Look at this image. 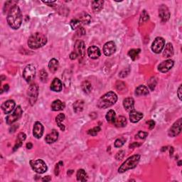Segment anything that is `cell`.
Returning a JSON list of instances; mask_svg holds the SVG:
<instances>
[{"mask_svg": "<svg viewBox=\"0 0 182 182\" xmlns=\"http://www.w3.org/2000/svg\"><path fill=\"white\" fill-rule=\"evenodd\" d=\"M7 23L13 29H19L22 23V14L19 6L14 4L12 6L7 15Z\"/></svg>", "mask_w": 182, "mask_h": 182, "instance_id": "1", "label": "cell"}, {"mask_svg": "<svg viewBox=\"0 0 182 182\" xmlns=\"http://www.w3.org/2000/svg\"><path fill=\"white\" fill-rule=\"evenodd\" d=\"M117 100V95L113 91H110L99 99L98 103H97V106L100 109H106L115 105Z\"/></svg>", "mask_w": 182, "mask_h": 182, "instance_id": "2", "label": "cell"}, {"mask_svg": "<svg viewBox=\"0 0 182 182\" xmlns=\"http://www.w3.org/2000/svg\"><path fill=\"white\" fill-rule=\"evenodd\" d=\"M47 43V38L41 33H35L31 35L28 40V46L31 49H38L43 47Z\"/></svg>", "mask_w": 182, "mask_h": 182, "instance_id": "3", "label": "cell"}, {"mask_svg": "<svg viewBox=\"0 0 182 182\" xmlns=\"http://www.w3.org/2000/svg\"><path fill=\"white\" fill-rule=\"evenodd\" d=\"M91 21V16L86 12H81L72 19L70 25L73 30H76L78 28L81 27L82 25H87Z\"/></svg>", "mask_w": 182, "mask_h": 182, "instance_id": "4", "label": "cell"}, {"mask_svg": "<svg viewBox=\"0 0 182 182\" xmlns=\"http://www.w3.org/2000/svg\"><path fill=\"white\" fill-rule=\"evenodd\" d=\"M140 154H135L133 155V156L129 157V158L127 160H125V162L120 166V168L118 169V172L122 174L124 173V172L130 170V169L135 168V167L137 166L138 163L140 162Z\"/></svg>", "mask_w": 182, "mask_h": 182, "instance_id": "5", "label": "cell"}, {"mask_svg": "<svg viewBox=\"0 0 182 182\" xmlns=\"http://www.w3.org/2000/svg\"><path fill=\"white\" fill-rule=\"evenodd\" d=\"M29 164L33 170L36 172V173L41 174L47 171V165L42 159L31 160L29 162Z\"/></svg>", "mask_w": 182, "mask_h": 182, "instance_id": "6", "label": "cell"}, {"mask_svg": "<svg viewBox=\"0 0 182 182\" xmlns=\"http://www.w3.org/2000/svg\"><path fill=\"white\" fill-rule=\"evenodd\" d=\"M27 95L29 101L31 105H33L37 100L38 95V86L36 83L31 84L28 88Z\"/></svg>", "mask_w": 182, "mask_h": 182, "instance_id": "7", "label": "cell"}, {"mask_svg": "<svg viewBox=\"0 0 182 182\" xmlns=\"http://www.w3.org/2000/svg\"><path fill=\"white\" fill-rule=\"evenodd\" d=\"M22 113H23V110L22 109H21V106L19 105L16 107L13 113L10 114V115H9L7 117L6 122L7 125H12V124L19 120L21 117V115H22Z\"/></svg>", "mask_w": 182, "mask_h": 182, "instance_id": "8", "label": "cell"}, {"mask_svg": "<svg viewBox=\"0 0 182 182\" xmlns=\"http://www.w3.org/2000/svg\"><path fill=\"white\" fill-rule=\"evenodd\" d=\"M36 76V68L33 65H26L23 71V77L27 82H31L35 78Z\"/></svg>", "mask_w": 182, "mask_h": 182, "instance_id": "9", "label": "cell"}, {"mask_svg": "<svg viewBox=\"0 0 182 182\" xmlns=\"http://www.w3.org/2000/svg\"><path fill=\"white\" fill-rule=\"evenodd\" d=\"M165 40L162 37H157L152 44V50L155 53H160L164 49Z\"/></svg>", "mask_w": 182, "mask_h": 182, "instance_id": "10", "label": "cell"}, {"mask_svg": "<svg viewBox=\"0 0 182 182\" xmlns=\"http://www.w3.org/2000/svg\"><path fill=\"white\" fill-rule=\"evenodd\" d=\"M181 125H182L181 118H180L176 122H174L173 124V125L170 127V129L169 130L168 135L169 137H174L180 134L181 132Z\"/></svg>", "mask_w": 182, "mask_h": 182, "instance_id": "11", "label": "cell"}, {"mask_svg": "<svg viewBox=\"0 0 182 182\" xmlns=\"http://www.w3.org/2000/svg\"><path fill=\"white\" fill-rule=\"evenodd\" d=\"M74 51L77 53L78 56L83 58L86 54V45L82 40H77L74 46Z\"/></svg>", "mask_w": 182, "mask_h": 182, "instance_id": "12", "label": "cell"}, {"mask_svg": "<svg viewBox=\"0 0 182 182\" xmlns=\"http://www.w3.org/2000/svg\"><path fill=\"white\" fill-rule=\"evenodd\" d=\"M117 47L114 41H108L103 47V53L106 56H110L116 52Z\"/></svg>", "mask_w": 182, "mask_h": 182, "instance_id": "13", "label": "cell"}, {"mask_svg": "<svg viewBox=\"0 0 182 182\" xmlns=\"http://www.w3.org/2000/svg\"><path fill=\"white\" fill-rule=\"evenodd\" d=\"M159 16L161 19L162 22H166L170 17V12L166 5L162 4L159 8Z\"/></svg>", "mask_w": 182, "mask_h": 182, "instance_id": "14", "label": "cell"}, {"mask_svg": "<svg viewBox=\"0 0 182 182\" xmlns=\"http://www.w3.org/2000/svg\"><path fill=\"white\" fill-rule=\"evenodd\" d=\"M174 64V62L173 60L168 59L166 60H164V61L162 62L161 64L159 65L158 66V70L162 73H166L173 68Z\"/></svg>", "mask_w": 182, "mask_h": 182, "instance_id": "15", "label": "cell"}, {"mask_svg": "<svg viewBox=\"0 0 182 182\" xmlns=\"http://www.w3.org/2000/svg\"><path fill=\"white\" fill-rule=\"evenodd\" d=\"M43 126L40 122H36L33 125V135L36 139H40L43 134Z\"/></svg>", "mask_w": 182, "mask_h": 182, "instance_id": "16", "label": "cell"}, {"mask_svg": "<svg viewBox=\"0 0 182 182\" xmlns=\"http://www.w3.org/2000/svg\"><path fill=\"white\" fill-rule=\"evenodd\" d=\"M16 106V103L13 100H9L2 105V110L5 114H9L11 112L14 110Z\"/></svg>", "mask_w": 182, "mask_h": 182, "instance_id": "17", "label": "cell"}, {"mask_svg": "<svg viewBox=\"0 0 182 182\" xmlns=\"http://www.w3.org/2000/svg\"><path fill=\"white\" fill-rule=\"evenodd\" d=\"M88 55L92 59H98L101 55L100 48L95 47V46H91L88 49Z\"/></svg>", "mask_w": 182, "mask_h": 182, "instance_id": "18", "label": "cell"}, {"mask_svg": "<svg viewBox=\"0 0 182 182\" xmlns=\"http://www.w3.org/2000/svg\"><path fill=\"white\" fill-rule=\"evenodd\" d=\"M58 138H59V132L57 130H52L51 132L46 136L45 141L47 144H52L55 142L57 141Z\"/></svg>", "mask_w": 182, "mask_h": 182, "instance_id": "19", "label": "cell"}, {"mask_svg": "<svg viewBox=\"0 0 182 182\" xmlns=\"http://www.w3.org/2000/svg\"><path fill=\"white\" fill-rule=\"evenodd\" d=\"M130 120L132 123H137L143 118V114L135 110L130 112Z\"/></svg>", "mask_w": 182, "mask_h": 182, "instance_id": "20", "label": "cell"}, {"mask_svg": "<svg viewBox=\"0 0 182 182\" xmlns=\"http://www.w3.org/2000/svg\"><path fill=\"white\" fill-rule=\"evenodd\" d=\"M123 106L126 111L130 112L134 110V106H135V100L134 99L131 97L129 98H125V100H123Z\"/></svg>", "mask_w": 182, "mask_h": 182, "instance_id": "21", "label": "cell"}, {"mask_svg": "<svg viewBox=\"0 0 182 182\" xmlns=\"http://www.w3.org/2000/svg\"><path fill=\"white\" fill-rule=\"evenodd\" d=\"M50 88L51 91L54 92H60L62 91L63 88V85L61 81H60L59 78H54L53 80V81L51 84Z\"/></svg>", "mask_w": 182, "mask_h": 182, "instance_id": "22", "label": "cell"}, {"mask_svg": "<svg viewBox=\"0 0 182 182\" xmlns=\"http://www.w3.org/2000/svg\"><path fill=\"white\" fill-rule=\"evenodd\" d=\"M26 135H25V133L24 132L19 133V134L18 135L17 138H16L15 144H14V147L13 149L14 152L16 151V149H18L20 147H21V145H22L23 144V142L26 140Z\"/></svg>", "mask_w": 182, "mask_h": 182, "instance_id": "23", "label": "cell"}, {"mask_svg": "<svg viewBox=\"0 0 182 182\" xmlns=\"http://www.w3.org/2000/svg\"><path fill=\"white\" fill-rule=\"evenodd\" d=\"M174 55V47L173 45L171 43H168L165 46L164 52H163V56L164 58H170Z\"/></svg>", "mask_w": 182, "mask_h": 182, "instance_id": "24", "label": "cell"}, {"mask_svg": "<svg viewBox=\"0 0 182 182\" xmlns=\"http://www.w3.org/2000/svg\"><path fill=\"white\" fill-rule=\"evenodd\" d=\"M149 93V89L147 86H144V85H141V86H138L135 90V94L137 96H141V95H147Z\"/></svg>", "mask_w": 182, "mask_h": 182, "instance_id": "25", "label": "cell"}, {"mask_svg": "<svg viewBox=\"0 0 182 182\" xmlns=\"http://www.w3.org/2000/svg\"><path fill=\"white\" fill-rule=\"evenodd\" d=\"M65 103L60 100H55L51 104V110L53 111L63 110L65 108Z\"/></svg>", "mask_w": 182, "mask_h": 182, "instance_id": "26", "label": "cell"}, {"mask_svg": "<svg viewBox=\"0 0 182 182\" xmlns=\"http://www.w3.org/2000/svg\"><path fill=\"white\" fill-rule=\"evenodd\" d=\"M113 124L117 127H124L127 125V119L124 116H119L115 119Z\"/></svg>", "mask_w": 182, "mask_h": 182, "instance_id": "27", "label": "cell"}, {"mask_svg": "<svg viewBox=\"0 0 182 182\" xmlns=\"http://www.w3.org/2000/svg\"><path fill=\"white\" fill-rule=\"evenodd\" d=\"M76 178H77V180L78 181H86L87 180H88V176L86 171H85L84 169H78L77 171Z\"/></svg>", "mask_w": 182, "mask_h": 182, "instance_id": "28", "label": "cell"}, {"mask_svg": "<svg viewBox=\"0 0 182 182\" xmlns=\"http://www.w3.org/2000/svg\"><path fill=\"white\" fill-rule=\"evenodd\" d=\"M59 61L55 59H52L48 63V69H49L51 73L56 72L58 69H59Z\"/></svg>", "mask_w": 182, "mask_h": 182, "instance_id": "29", "label": "cell"}, {"mask_svg": "<svg viewBox=\"0 0 182 182\" xmlns=\"http://www.w3.org/2000/svg\"><path fill=\"white\" fill-rule=\"evenodd\" d=\"M104 1H93L92 2V8L95 12L100 11L103 8Z\"/></svg>", "mask_w": 182, "mask_h": 182, "instance_id": "30", "label": "cell"}, {"mask_svg": "<svg viewBox=\"0 0 182 182\" xmlns=\"http://www.w3.org/2000/svg\"><path fill=\"white\" fill-rule=\"evenodd\" d=\"M73 110L75 113H81L82 110H83L84 108V101L83 100H77L73 104Z\"/></svg>", "mask_w": 182, "mask_h": 182, "instance_id": "31", "label": "cell"}, {"mask_svg": "<svg viewBox=\"0 0 182 182\" xmlns=\"http://www.w3.org/2000/svg\"><path fill=\"white\" fill-rule=\"evenodd\" d=\"M65 116L64 114L63 113H60L59 115H58L57 117L55 118V122H56L57 123V125L59 126L60 129L62 131H64L65 129V125H64L62 124V122L65 120Z\"/></svg>", "mask_w": 182, "mask_h": 182, "instance_id": "32", "label": "cell"}, {"mask_svg": "<svg viewBox=\"0 0 182 182\" xmlns=\"http://www.w3.org/2000/svg\"><path fill=\"white\" fill-rule=\"evenodd\" d=\"M81 88L85 93L89 94L92 91V85L88 81H85L82 82Z\"/></svg>", "mask_w": 182, "mask_h": 182, "instance_id": "33", "label": "cell"}, {"mask_svg": "<svg viewBox=\"0 0 182 182\" xmlns=\"http://www.w3.org/2000/svg\"><path fill=\"white\" fill-rule=\"evenodd\" d=\"M106 120L108 121L109 123H114L116 119V114L115 112L113 110H110L108 111V113H107L105 116Z\"/></svg>", "mask_w": 182, "mask_h": 182, "instance_id": "34", "label": "cell"}, {"mask_svg": "<svg viewBox=\"0 0 182 182\" xmlns=\"http://www.w3.org/2000/svg\"><path fill=\"white\" fill-rule=\"evenodd\" d=\"M141 51V50L140 48H133V49H131L128 52V55L131 58V59L132 60H135L137 57L139 55V53Z\"/></svg>", "mask_w": 182, "mask_h": 182, "instance_id": "35", "label": "cell"}, {"mask_svg": "<svg viewBox=\"0 0 182 182\" xmlns=\"http://www.w3.org/2000/svg\"><path fill=\"white\" fill-rule=\"evenodd\" d=\"M39 78L43 82H46L48 81V73L45 70H41L39 73Z\"/></svg>", "mask_w": 182, "mask_h": 182, "instance_id": "36", "label": "cell"}, {"mask_svg": "<svg viewBox=\"0 0 182 182\" xmlns=\"http://www.w3.org/2000/svg\"><path fill=\"white\" fill-rule=\"evenodd\" d=\"M101 130V128L100 126H97V127H93V129H91L88 131V134L92 136H96L98 133Z\"/></svg>", "mask_w": 182, "mask_h": 182, "instance_id": "37", "label": "cell"}, {"mask_svg": "<svg viewBox=\"0 0 182 182\" xmlns=\"http://www.w3.org/2000/svg\"><path fill=\"white\" fill-rule=\"evenodd\" d=\"M156 85H157V80L155 78L152 77L151 78L149 79V82H148V86H149V88H150L151 91H154L155 87H156Z\"/></svg>", "mask_w": 182, "mask_h": 182, "instance_id": "38", "label": "cell"}, {"mask_svg": "<svg viewBox=\"0 0 182 182\" xmlns=\"http://www.w3.org/2000/svg\"><path fill=\"white\" fill-rule=\"evenodd\" d=\"M149 14L147 13V11L144 10L142 11V13L141 14V17H140V24H142V22H144V21H147V20H149Z\"/></svg>", "mask_w": 182, "mask_h": 182, "instance_id": "39", "label": "cell"}, {"mask_svg": "<svg viewBox=\"0 0 182 182\" xmlns=\"http://www.w3.org/2000/svg\"><path fill=\"white\" fill-rule=\"evenodd\" d=\"M148 135V132H142V131H140L139 132L137 133V135L135 136V138L137 139H141V140H144L145 138L147 137Z\"/></svg>", "mask_w": 182, "mask_h": 182, "instance_id": "40", "label": "cell"}, {"mask_svg": "<svg viewBox=\"0 0 182 182\" xmlns=\"http://www.w3.org/2000/svg\"><path fill=\"white\" fill-rule=\"evenodd\" d=\"M125 140L123 139V138H120V139H118L115 140V147L119 148L123 146V144H125Z\"/></svg>", "mask_w": 182, "mask_h": 182, "instance_id": "41", "label": "cell"}, {"mask_svg": "<svg viewBox=\"0 0 182 182\" xmlns=\"http://www.w3.org/2000/svg\"><path fill=\"white\" fill-rule=\"evenodd\" d=\"M130 68H128V69H124V70H122V71L120 73V76L121 78H125L126 76H128V74L130 73Z\"/></svg>", "mask_w": 182, "mask_h": 182, "instance_id": "42", "label": "cell"}, {"mask_svg": "<svg viewBox=\"0 0 182 182\" xmlns=\"http://www.w3.org/2000/svg\"><path fill=\"white\" fill-rule=\"evenodd\" d=\"M124 156H125V152L123 150H120V152H118L115 155V159L117 160H121L123 159Z\"/></svg>", "mask_w": 182, "mask_h": 182, "instance_id": "43", "label": "cell"}, {"mask_svg": "<svg viewBox=\"0 0 182 182\" xmlns=\"http://www.w3.org/2000/svg\"><path fill=\"white\" fill-rule=\"evenodd\" d=\"M77 32L76 33L78 34V36H83L86 34V30H85V29L83 27H79L77 29Z\"/></svg>", "mask_w": 182, "mask_h": 182, "instance_id": "44", "label": "cell"}, {"mask_svg": "<svg viewBox=\"0 0 182 182\" xmlns=\"http://www.w3.org/2000/svg\"><path fill=\"white\" fill-rule=\"evenodd\" d=\"M147 124H148V125H149V130H152L153 128L154 127V126H155V122H154V120H149V121H147Z\"/></svg>", "mask_w": 182, "mask_h": 182, "instance_id": "45", "label": "cell"}, {"mask_svg": "<svg viewBox=\"0 0 182 182\" xmlns=\"http://www.w3.org/2000/svg\"><path fill=\"white\" fill-rule=\"evenodd\" d=\"M77 57H78V55L75 51H73L72 53H71V54H70V59H71V60L76 59Z\"/></svg>", "mask_w": 182, "mask_h": 182, "instance_id": "46", "label": "cell"}, {"mask_svg": "<svg viewBox=\"0 0 182 182\" xmlns=\"http://www.w3.org/2000/svg\"><path fill=\"white\" fill-rule=\"evenodd\" d=\"M181 89H182V86L181 85L178 89V91H177V95H178V98L180 100H181Z\"/></svg>", "mask_w": 182, "mask_h": 182, "instance_id": "47", "label": "cell"}, {"mask_svg": "<svg viewBox=\"0 0 182 182\" xmlns=\"http://www.w3.org/2000/svg\"><path fill=\"white\" fill-rule=\"evenodd\" d=\"M19 127L18 125H12L11 127L9 129V132H14L16 131V130L17 129V128Z\"/></svg>", "mask_w": 182, "mask_h": 182, "instance_id": "48", "label": "cell"}, {"mask_svg": "<svg viewBox=\"0 0 182 182\" xmlns=\"http://www.w3.org/2000/svg\"><path fill=\"white\" fill-rule=\"evenodd\" d=\"M9 85L8 84H5V85H4V86H3V88H2V90H1V94L3 93V91H9Z\"/></svg>", "mask_w": 182, "mask_h": 182, "instance_id": "49", "label": "cell"}, {"mask_svg": "<svg viewBox=\"0 0 182 182\" xmlns=\"http://www.w3.org/2000/svg\"><path fill=\"white\" fill-rule=\"evenodd\" d=\"M59 174V163L55 165V175L58 176Z\"/></svg>", "mask_w": 182, "mask_h": 182, "instance_id": "50", "label": "cell"}, {"mask_svg": "<svg viewBox=\"0 0 182 182\" xmlns=\"http://www.w3.org/2000/svg\"><path fill=\"white\" fill-rule=\"evenodd\" d=\"M141 144H142L141 143L133 142L132 144H131L130 145V148H133V147H140Z\"/></svg>", "mask_w": 182, "mask_h": 182, "instance_id": "51", "label": "cell"}, {"mask_svg": "<svg viewBox=\"0 0 182 182\" xmlns=\"http://www.w3.org/2000/svg\"><path fill=\"white\" fill-rule=\"evenodd\" d=\"M51 180V178L50 176H44L43 178L42 179V181H50Z\"/></svg>", "mask_w": 182, "mask_h": 182, "instance_id": "52", "label": "cell"}, {"mask_svg": "<svg viewBox=\"0 0 182 182\" xmlns=\"http://www.w3.org/2000/svg\"><path fill=\"white\" fill-rule=\"evenodd\" d=\"M32 147H33V144H31V142H29L26 144V148H27L28 149H31Z\"/></svg>", "mask_w": 182, "mask_h": 182, "instance_id": "53", "label": "cell"}, {"mask_svg": "<svg viewBox=\"0 0 182 182\" xmlns=\"http://www.w3.org/2000/svg\"><path fill=\"white\" fill-rule=\"evenodd\" d=\"M181 161H179V163H178V165L179 166H181Z\"/></svg>", "mask_w": 182, "mask_h": 182, "instance_id": "54", "label": "cell"}]
</instances>
